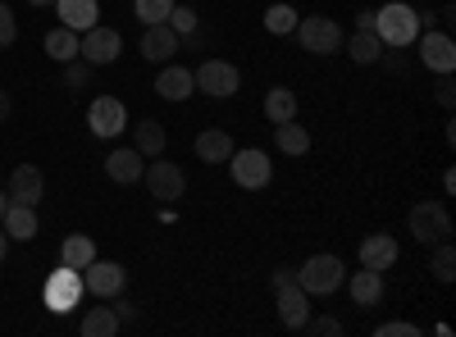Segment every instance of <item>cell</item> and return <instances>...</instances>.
I'll return each mask as SVG.
<instances>
[{
	"instance_id": "obj_1",
	"label": "cell",
	"mask_w": 456,
	"mask_h": 337,
	"mask_svg": "<svg viewBox=\"0 0 456 337\" xmlns=\"http://www.w3.org/2000/svg\"><path fill=\"white\" fill-rule=\"evenodd\" d=\"M420 10H411V5H384V10H374V36L384 46H393V51H402V46H411L415 36H420Z\"/></svg>"
},
{
	"instance_id": "obj_2",
	"label": "cell",
	"mask_w": 456,
	"mask_h": 337,
	"mask_svg": "<svg viewBox=\"0 0 456 337\" xmlns=\"http://www.w3.org/2000/svg\"><path fill=\"white\" fill-rule=\"evenodd\" d=\"M270 283H274V296H279V319H283V328H297V333H301V324L311 319V292L297 283V269H274Z\"/></svg>"
},
{
	"instance_id": "obj_3",
	"label": "cell",
	"mask_w": 456,
	"mask_h": 337,
	"mask_svg": "<svg viewBox=\"0 0 456 337\" xmlns=\"http://www.w3.org/2000/svg\"><path fill=\"white\" fill-rule=\"evenodd\" d=\"M406 229H411V237L420 242V246H434V242H447L452 237V214H447L443 201H420V205H411Z\"/></svg>"
},
{
	"instance_id": "obj_4",
	"label": "cell",
	"mask_w": 456,
	"mask_h": 337,
	"mask_svg": "<svg viewBox=\"0 0 456 337\" xmlns=\"http://www.w3.org/2000/svg\"><path fill=\"white\" fill-rule=\"evenodd\" d=\"M297 283L306 287L311 296H329V292H338L342 283H347V269H342V260L338 255H311L306 265L297 269Z\"/></svg>"
},
{
	"instance_id": "obj_5",
	"label": "cell",
	"mask_w": 456,
	"mask_h": 337,
	"mask_svg": "<svg viewBox=\"0 0 456 337\" xmlns=\"http://www.w3.org/2000/svg\"><path fill=\"white\" fill-rule=\"evenodd\" d=\"M297 42H301V51H311V55H338L342 51V42H347V36H342V28L333 23V19H320V14H311V19H297Z\"/></svg>"
},
{
	"instance_id": "obj_6",
	"label": "cell",
	"mask_w": 456,
	"mask_h": 337,
	"mask_svg": "<svg viewBox=\"0 0 456 337\" xmlns=\"http://www.w3.org/2000/svg\"><path fill=\"white\" fill-rule=\"evenodd\" d=\"M42 301H46L51 315H73V310H78V301H83V274L69 269V265H60V269L46 278V287H42Z\"/></svg>"
},
{
	"instance_id": "obj_7",
	"label": "cell",
	"mask_w": 456,
	"mask_h": 337,
	"mask_svg": "<svg viewBox=\"0 0 456 337\" xmlns=\"http://www.w3.org/2000/svg\"><path fill=\"white\" fill-rule=\"evenodd\" d=\"M228 173H233V182L242 187V192H260V187H270L274 164H270V156H265V151L247 146V151H233V156H228Z\"/></svg>"
},
{
	"instance_id": "obj_8",
	"label": "cell",
	"mask_w": 456,
	"mask_h": 337,
	"mask_svg": "<svg viewBox=\"0 0 456 337\" xmlns=\"http://www.w3.org/2000/svg\"><path fill=\"white\" fill-rule=\"evenodd\" d=\"M78 274H83V292L96 296V301H110V296H119V292L128 287L124 265H114V260H101V255L92 260V265H83Z\"/></svg>"
},
{
	"instance_id": "obj_9",
	"label": "cell",
	"mask_w": 456,
	"mask_h": 337,
	"mask_svg": "<svg viewBox=\"0 0 456 337\" xmlns=\"http://www.w3.org/2000/svg\"><path fill=\"white\" fill-rule=\"evenodd\" d=\"M142 182H146V192L156 197V201H178L187 192V173L174 160H160V156L142 169Z\"/></svg>"
},
{
	"instance_id": "obj_10",
	"label": "cell",
	"mask_w": 456,
	"mask_h": 337,
	"mask_svg": "<svg viewBox=\"0 0 456 337\" xmlns=\"http://www.w3.org/2000/svg\"><path fill=\"white\" fill-rule=\"evenodd\" d=\"M192 83H197V92H206V96H215V100H228V96L242 87V73L228 64V60H206V64L192 73Z\"/></svg>"
},
{
	"instance_id": "obj_11",
	"label": "cell",
	"mask_w": 456,
	"mask_h": 337,
	"mask_svg": "<svg viewBox=\"0 0 456 337\" xmlns=\"http://www.w3.org/2000/svg\"><path fill=\"white\" fill-rule=\"evenodd\" d=\"M87 128H92V137H119L124 128H128V109H124V100L119 96H96L92 105H87Z\"/></svg>"
},
{
	"instance_id": "obj_12",
	"label": "cell",
	"mask_w": 456,
	"mask_h": 337,
	"mask_svg": "<svg viewBox=\"0 0 456 337\" xmlns=\"http://www.w3.org/2000/svg\"><path fill=\"white\" fill-rule=\"evenodd\" d=\"M119 51H124V36L114 32V28H87L83 32V42H78V60H87L92 68H101V64H114L119 60Z\"/></svg>"
},
{
	"instance_id": "obj_13",
	"label": "cell",
	"mask_w": 456,
	"mask_h": 337,
	"mask_svg": "<svg viewBox=\"0 0 456 337\" xmlns=\"http://www.w3.org/2000/svg\"><path fill=\"white\" fill-rule=\"evenodd\" d=\"M415 42H420V64L425 68H434V73H452L456 68V42H452V32L429 28V32L415 36Z\"/></svg>"
},
{
	"instance_id": "obj_14",
	"label": "cell",
	"mask_w": 456,
	"mask_h": 337,
	"mask_svg": "<svg viewBox=\"0 0 456 337\" xmlns=\"http://www.w3.org/2000/svg\"><path fill=\"white\" fill-rule=\"evenodd\" d=\"M178 51H183V46H178V32H174L169 23H146V32H142V55H146L151 64H169Z\"/></svg>"
},
{
	"instance_id": "obj_15",
	"label": "cell",
	"mask_w": 456,
	"mask_h": 337,
	"mask_svg": "<svg viewBox=\"0 0 456 337\" xmlns=\"http://www.w3.org/2000/svg\"><path fill=\"white\" fill-rule=\"evenodd\" d=\"M10 201H19V205H37L46 197V178H42V169L37 164H19L14 173H10Z\"/></svg>"
},
{
	"instance_id": "obj_16",
	"label": "cell",
	"mask_w": 456,
	"mask_h": 337,
	"mask_svg": "<svg viewBox=\"0 0 456 337\" xmlns=\"http://www.w3.org/2000/svg\"><path fill=\"white\" fill-rule=\"evenodd\" d=\"M397 242H393V233H374V237H365L361 242V265L365 269H379V274H384V269H393L397 265Z\"/></svg>"
},
{
	"instance_id": "obj_17",
	"label": "cell",
	"mask_w": 456,
	"mask_h": 337,
	"mask_svg": "<svg viewBox=\"0 0 456 337\" xmlns=\"http://www.w3.org/2000/svg\"><path fill=\"white\" fill-rule=\"evenodd\" d=\"M0 229H5V237L10 242H32L37 237V205H19V201H10V210H5V219H0Z\"/></svg>"
},
{
	"instance_id": "obj_18",
	"label": "cell",
	"mask_w": 456,
	"mask_h": 337,
	"mask_svg": "<svg viewBox=\"0 0 456 337\" xmlns=\"http://www.w3.org/2000/svg\"><path fill=\"white\" fill-rule=\"evenodd\" d=\"M165 146H169V132L160 119H137V132H133V151H142V160H156L165 156Z\"/></svg>"
},
{
	"instance_id": "obj_19",
	"label": "cell",
	"mask_w": 456,
	"mask_h": 337,
	"mask_svg": "<svg viewBox=\"0 0 456 337\" xmlns=\"http://www.w3.org/2000/svg\"><path fill=\"white\" fill-rule=\"evenodd\" d=\"M192 92H197L192 68H178V64L160 68V78H156V96H160V100H187Z\"/></svg>"
},
{
	"instance_id": "obj_20",
	"label": "cell",
	"mask_w": 456,
	"mask_h": 337,
	"mask_svg": "<svg viewBox=\"0 0 456 337\" xmlns=\"http://www.w3.org/2000/svg\"><path fill=\"white\" fill-rule=\"evenodd\" d=\"M55 14H60V23L73 28V32H87V28L101 23V19H96V0H55Z\"/></svg>"
},
{
	"instance_id": "obj_21",
	"label": "cell",
	"mask_w": 456,
	"mask_h": 337,
	"mask_svg": "<svg viewBox=\"0 0 456 337\" xmlns=\"http://www.w3.org/2000/svg\"><path fill=\"white\" fill-rule=\"evenodd\" d=\"M142 169H146V164H142V151H133V146L105 156V178H110V182H137Z\"/></svg>"
},
{
	"instance_id": "obj_22",
	"label": "cell",
	"mask_w": 456,
	"mask_h": 337,
	"mask_svg": "<svg viewBox=\"0 0 456 337\" xmlns=\"http://www.w3.org/2000/svg\"><path fill=\"white\" fill-rule=\"evenodd\" d=\"M233 151H238L233 137L219 132V128H206L197 137V160H206V164H228V156H233Z\"/></svg>"
},
{
	"instance_id": "obj_23",
	"label": "cell",
	"mask_w": 456,
	"mask_h": 337,
	"mask_svg": "<svg viewBox=\"0 0 456 337\" xmlns=\"http://www.w3.org/2000/svg\"><path fill=\"white\" fill-rule=\"evenodd\" d=\"M347 287H352V301L356 306H379V301H384V274H379V269H365L361 265Z\"/></svg>"
},
{
	"instance_id": "obj_24",
	"label": "cell",
	"mask_w": 456,
	"mask_h": 337,
	"mask_svg": "<svg viewBox=\"0 0 456 337\" xmlns=\"http://www.w3.org/2000/svg\"><path fill=\"white\" fill-rule=\"evenodd\" d=\"M342 51H347L356 64H379V55H384L388 46L379 42V36H374L370 28H356V32H352V42H342Z\"/></svg>"
},
{
	"instance_id": "obj_25",
	"label": "cell",
	"mask_w": 456,
	"mask_h": 337,
	"mask_svg": "<svg viewBox=\"0 0 456 337\" xmlns=\"http://www.w3.org/2000/svg\"><path fill=\"white\" fill-rule=\"evenodd\" d=\"M92 260H96V242H92L87 233H73V237L60 242V265L83 269V265H92Z\"/></svg>"
},
{
	"instance_id": "obj_26",
	"label": "cell",
	"mask_w": 456,
	"mask_h": 337,
	"mask_svg": "<svg viewBox=\"0 0 456 337\" xmlns=\"http://www.w3.org/2000/svg\"><path fill=\"white\" fill-rule=\"evenodd\" d=\"M78 42H83V32H73V28H55V32H46V55L55 60V64H69V60H78Z\"/></svg>"
},
{
	"instance_id": "obj_27",
	"label": "cell",
	"mask_w": 456,
	"mask_h": 337,
	"mask_svg": "<svg viewBox=\"0 0 456 337\" xmlns=\"http://www.w3.org/2000/svg\"><path fill=\"white\" fill-rule=\"evenodd\" d=\"M274 141H279V151L283 156H306L311 151V132L301 128V124H274Z\"/></svg>"
},
{
	"instance_id": "obj_28",
	"label": "cell",
	"mask_w": 456,
	"mask_h": 337,
	"mask_svg": "<svg viewBox=\"0 0 456 337\" xmlns=\"http://www.w3.org/2000/svg\"><path fill=\"white\" fill-rule=\"evenodd\" d=\"M265 119H270V124L297 119V96L288 87H270V96H265Z\"/></svg>"
},
{
	"instance_id": "obj_29",
	"label": "cell",
	"mask_w": 456,
	"mask_h": 337,
	"mask_svg": "<svg viewBox=\"0 0 456 337\" xmlns=\"http://www.w3.org/2000/svg\"><path fill=\"white\" fill-rule=\"evenodd\" d=\"M78 328H83V337H114V333H119V319H114L110 306H92Z\"/></svg>"
},
{
	"instance_id": "obj_30",
	"label": "cell",
	"mask_w": 456,
	"mask_h": 337,
	"mask_svg": "<svg viewBox=\"0 0 456 337\" xmlns=\"http://www.w3.org/2000/svg\"><path fill=\"white\" fill-rule=\"evenodd\" d=\"M60 87L73 92V96H83V92L92 87V64H87V60H69L64 73H60Z\"/></svg>"
},
{
	"instance_id": "obj_31",
	"label": "cell",
	"mask_w": 456,
	"mask_h": 337,
	"mask_svg": "<svg viewBox=\"0 0 456 337\" xmlns=\"http://www.w3.org/2000/svg\"><path fill=\"white\" fill-rule=\"evenodd\" d=\"M429 269L438 283H452L456 278V251H452V237L447 242H434V260H429Z\"/></svg>"
},
{
	"instance_id": "obj_32",
	"label": "cell",
	"mask_w": 456,
	"mask_h": 337,
	"mask_svg": "<svg viewBox=\"0 0 456 337\" xmlns=\"http://www.w3.org/2000/svg\"><path fill=\"white\" fill-rule=\"evenodd\" d=\"M265 28H270L274 36H288L297 28V10L292 5H270V10H265Z\"/></svg>"
},
{
	"instance_id": "obj_33",
	"label": "cell",
	"mask_w": 456,
	"mask_h": 337,
	"mask_svg": "<svg viewBox=\"0 0 456 337\" xmlns=\"http://www.w3.org/2000/svg\"><path fill=\"white\" fill-rule=\"evenodd\" d=\"M169 10H174V0H137V5H133V14L142 23H165Z\"/></svg>"
},
{
	"instance_id": "obj_34",
	"label": "cell",
	"mask_w": 456,
	"mask_h": 337,
	"mask_svg": "<svg viewBox=\"0 0 456 337\" xmlns=\"http://www.w3.org/2000/svg\"><path fill=\"white\" fill-rule=\"evenodd\" d=\"M301 333H311V337H338V333H342V319H333V315H311L306 324H301Z\"/></svg>"
},
{
	"instance_id": "obj_35",
	"label": "cell",
	"mask_w": 456,
	"mask_h": 337,
	"mask_svg": "<svg viewBox=\"0 0 456 337\" xmlns=\"http://www.w3.org/2000/svg\"><path fill=\"white\" fill-rule=\"evenodd\" d=\"M165 23H169L178 36H187V32H197V10H192V5H174Z\"/></svg>"
},
{
	"instance_id": "obj_36",
	"label": "cell",
	"mask_w": 456,
	"mask_h": 337,
	"mask_svg": "<svg viewBox=\"0 0 456 337\" xmlns=\"http://www.w3.org/2000/svg\"><path fill=\"white\" fill-rule=\"evenodd\" d=\"M14 42H19V19H14V10L5 5V0H0V51L14 46Z\"/></svg>"
},
{
	"instance_id": "obj_37",
	"label": "cell",
	"mask_w": 456,
	"mask_h": 337,
	"mask_svg": "<svg viewBox=\"0 0 456 337\" xmlns=\"http://www.w3.org/2000/svg\"><path fill=\"white\" fill-rule=\"evenodd\" d=\"M374 333H379V337H420V328L406 324V319H388V324H379Z\"/></svg>"
},
{
	"instance_id": "obj_38",
	"label": "cell",
	"mask_w": 456,
	"mask_h": 337,
	"mask_svg": "<svg viewBox=\"0 0 456 337\" xmlns=\"http://www.w3.org/2000/svg\"><path fill=\"white\" fill-rule=\"evenodd\" d=\"M110 301H114L110 310H114V319H119V328L137 324V306H133V301H124V292H119V296H110Z\"/></svg>"
},
{
	"instance_id": "obj_39",
	"label": "cell",
	"mask_w": 456,
	"mask_h": 337,
	"mask_svg": "<svg viewBox=\"0 0 456 337\" xmlns=\"http://www.w3.org/2000/svg\"><path fill=\"white\" fill-rule=\"evenodd\" d=\"M434 100H438L443 109H452V105H456V83H452V73H438V87H434Z\"/></svg>"
},
{
	"instance_id": "obj_40",
	"label": "cell",
	"mask_w": 456,
	"mask_h": 337,
	"mask_svg": "<svg viewBox=\"0 0 456 337\" xmlns=\"http://www.w3.org/2000/svg\"><path fill=\"white\" fill-rule=\"evenodd\" d=\"M10 109H14V100H10V92H0V124L10 119Z\"/></svg>"
},
{
	"instance_id": "obj_41",
	"label": "cell",
	"mask_w": 456,
	"mask_h": 337,
	"mask_svg": "<svg viewBox=\"0 0 456 337\" xmlns=\"http://www.w3.org/2000/svg\"><path fill=\"white\" fill-rule=\"evenodd\" d=\"M356 28H370V32H374V10H361V14H356Z\"/></svg>"
},
{
	"instance_id": "obj_42",
	"label": "cell",
	"mask_w": 456,
	"mask_h": 337,
	"mask_svg": "<svg viewBox=\"0 0 456 337\" xmlns=\"http://www.w3.org/2000/svg\"><path fill=\"white\" fill-rule=\"evenodd\" d=\"M5 251H10V237H5V229H0V260H5Z\"/></svg>"
},
{
	"instance_id": "obj_43",
	"label": "cell",
	"mask_w": 456,
	"mask_h": 337,
	"mask_svg": "<svg viewBox=\"0 0 456 337\" xmlns=\"http://www.w3.org/2000/svg\"><path fill=\"white\" fill-rule=\"evenodd\" d=\"M5 210H10V192H0V219H5Z\"/></svg>"
},
{
	"instance_id": "obj_44",
	"label": "cell",
	"mask_w": 456,
	"mask_h": 337,
	"mask_svg": "<svg viewBox=\"0 0 456 337\" xmlns=\"http://www.w3.org/2000/svg\"><path fill=\"white\" fill-rule=\"evenodd\" d=\"M28 5H55V0H28Z\"/></svg>"
}]
</instances>
